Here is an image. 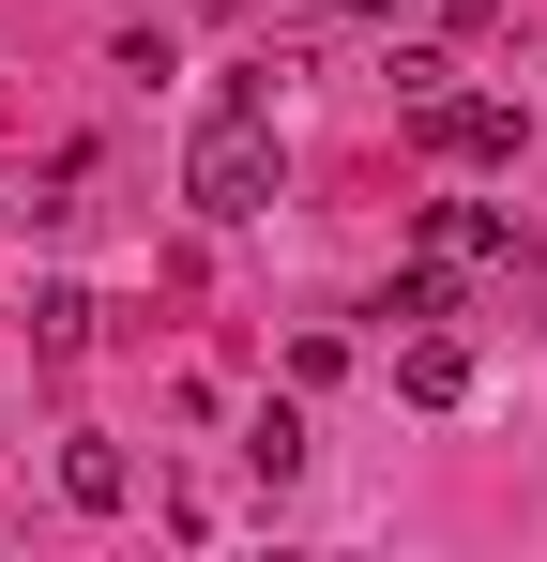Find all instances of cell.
<instances>
[{
	"mask_svg": "<svg viewBox=\"0 0 547 562\" xmlns=\"http://www.w3.org/2000/svg\"><path fill=\"white\" fill-rule=\"evenodd\" d=\"M411 259H426L442 289H471V274H502V259H517V213H487V198H426Z\"/></svg>",
	"mask_w": 547,
	"mask_h": 562,
	"instance_id": "3957f363",
	"label": "cell"
},
{
	"mask_svg": "<svg viewBox=\"0 0 547 562\" xmlns=\"http://www.w3.org/2000/svg\"><path fill=\"white\" fill-rule=\"evenodd\" d=\"M395 395H411V411H456V395H471V350H456V335H411V350H395Z\"/></svg>",
	"mask_w": 547,
	"mask_h": 562,
	"instance_id": "5b68a950",
	"label": "cell"
},
{
	"mask_svg": "<svg viewBox=\"0 0 547 562\" xmlns=\"http://www.w3.org/2000/svg\"><path fill=\"white\" fill-rule=\"evenodd\" d=\"M182 198H198L213 228H259V213H274V61H244L228 92L198 106V137H182Z\"/></svg>",
	"mask_w": 547,
	"mask_h": 562,
	"instance_id": "6da1fadb",
	"label": "cell"
},
{
	"mask_svg": "<svg viewBox=\"0 0 547 562\" xmlns=\"http://www.w3.org/2000/svg\"><path fill=\"white\" fill-rule=\"evenodd\" d=\"M411 153H442V168H517V106L426 77V92H411Z\"/></svg>",
	"mask_w": 547,
	"mask_h": 562,
	"instance_id": "7a4b0ae2",
	"label": "cell"
},
{
	"mask_svg": "<svg viewBox=\"0 0 547 562\" xmlns=\"http://www.w3.org/2000/svg\"><path fill=\"white\" fill-rule=\"evenodd\" d=\"M31 350H46V366H62V350H91V304H77V289H46V304H31Z\"/></svg>",
	"mask_w": 547,
	"mask_h": 562,
	"instance_id": "8992f818",
	"label": "cell"
},
{
	"mask_svg": "<svg viewBox=\"0 0 547 562\" xmlns=\"http://www.w3.org/2000/svg\"><path fill=\"white\" fill-rule=\"evenodd\" d=\"M62 502H77V517H122V502H137V457H122V441H62Z\"/></svg>",
	"mask_w": 547,
	"mask_h": 562,
	"instance_id": "277c9868",
	"label": "cell"
}]
</instances>
